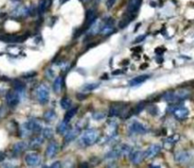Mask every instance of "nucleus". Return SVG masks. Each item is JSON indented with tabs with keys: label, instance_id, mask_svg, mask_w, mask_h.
<instances>
[{
	"label": "nucleus",
	"instance_id": "obj_1",
	"mask_svg": "<svg viewBox=\"0 0 194 168\" xmlns=\"http://www.w3.org/2000/svg\"><path fill=\"white\" fill-rule=\"evenodd\" d=\"M97 138H98V132H97V130L94 128H89L83 132L81 141L83 146H89L97 141Z\"/></svg>",
	"mask_w": 194,
	"mask_h": 168
},
{
	"label": "nucleus",
	"instance_id": "obj_2",
	"mask_svg": "<svg viewBox=\"0 0 194 168\" xmlns=\"http://www.w3.org/2000/svg\"><path fill=\"white\" fill-rule=\"evenodd\" d=\"M36 95L38 101L41 104H47L48 99H49V91L47 85L45 84H40L36 88Z\"/></svg>",
	"mask_w": 194,
	"mask_h": 168
},
{
	"label": "nucleus",
	"instance_id": "obj_3",
	"mask_svg": "<svg viewBox=\"0 0 194 168\" xmlns=\"http://www.w3.org/2000/svg\"><path fill=\"white\" fill-rule=\"evenodd\" d=\"M142 3V0H129V3L126 10V14L132 16L133 18L136 16Z\"/></svg>",
	"mask_w": 194,
	"mask_h": 168
},
{
	"label": "nucleus",
	"instance_id": "obj_4",
	"mask_svg": "<svg viewBox=\"0 0 194 168\" xmlns=\"http://www.w3.org/2000/svg\"><path fill=\"white\" fill-rule=\"evenodd\" d=\"M20 94L21 93H18L14 90L10 91L6 94V101L10 107H15L20 102Z\"/></svg>",
	"mask_w": 194,
	"mask_h": 168
},
{
	"label": "nucleus",
	"instance_id": "obj_5",
	"mask_svg": "<svg viewBox=\"0 0 194 168\" xmlns=\"http://www.w3.org/2000/svg\"><path fill=\"white\" fill-rule=\"evenodd\" d=\"M129 130L132 133H136V134H144L147 132L146 127L143 124L139 123L138 121H133L129 125Z\"/></svg>",
	"mask_w": 194,
	"mask_h": 168
},
{
	"label": "nucleus",
	"instance_id": "obj_6",
	"mask_svg": "<svg viewBox=\"0 0 194 168\" xmlns=\"http://www.w3.org/2000/svg\"><path fill=\"white\" fill-rule=\"evenodd\" d=\"M188 114H189L188 109L184 107V106H179V107H174L173 108V115L178 120L186 119L188 116Z\"/></svg>",
	"mask_w": 194,
	"mask_h": 168
},
{
	"label": "nucleus",
	"instance_id": "obj_7",
	"mask_svg": "<svg viewBox=\"0 0 194 168\" xmlns=\"http://www.w3.org/2000/svg\"><path fill=\"white\" fill-rule=\"evenodd\" d=\"M25 161L28 166H37L41 161V158L37 153H27L25 156Z\"/></svg>",
	"mask_w": 194,
	"mask_h": 168
},
{
	"label": "nucleus",
	"instance_id": "obj_8",
	"mask_svg": "<svg viewBox=\"0 0 194 168\" xmlns=\"http://www.w3.org/2000/svg\"><path fill=\"white\" fill-rule=\"evenodd\" d=\"M174 159L179 163H187L192 160V154L188 151H179L175 154Z\"/></svg>",
	"mask_w": 194,
	"mask_h": 168
},
{
	"label": "nucleus",
	"instance_id": "obj_9",
	"mask_svg": "<svg viewBox=\"0 0 194 168\" xmlns=\"http://www.w3.org/2000/svg\"><path fill=\"white\" fill-rule=\"evenodd\" d=\"M97 19V14L96 12L94 10H88L86 12V15H85V21L83 24V28L86 29L88 27H90L96 21Z\"/></svg>",
	"mask_w": 194,
	"mask_h": 168
},
{
	"label": "nucleus",
	"instance_id": "obj_10",
	"mask_svg": "<svg viewBox=\"0 0 194 168\" xmlns=\"http://www.w3.org/2000/svg\"><path fill=\"white\" fill-rule=\"evenodd\" d=\"M190 94V92L187 89H181L177 91H173V102L182 101L187 99Z\"/></svg>",
	"mask_w": 194,
	"mask_h": 168
},
{
	"label": "nucleus",
	"instance_id": "obj_11",
	"mask_svg": "<svg viewBox=\"0 0 194 168\" xmlns=\"http://www.w3.org/2000/svg\"><path fill=\"white\" fill-rule=\"evenodd\" d=\"M161 150V146L159 145H152L148 147V149L144 152V157L145 159H152L155 157Z\"/></svg>",
	"mask_w": 194,
	"mask_h": 168
},
{
	"label": "nucleus",
	"instance_id": "obj_12",
	"mask_svg": "<svg viewBox=\"0 0 194 168\" xmlns=\"http://www.w3.org/2000/svg\"><path fill=\"white\" fill-rule=\"evenodd\" d=\"M124 107L125 105L123 104H114L111 106L110 111H109V116L110 117H115L118 116L121 113L124 112Z\"/></svg>",
	"mask_w": 194,
	"mask_h": 168
},
{
	"label": "nucleus",
	"instance_id": "obj_13",
	"mask_svg": "<svg viewBox=\"0 0 194 168\" xmlns=\"http://www.w3.org/2000/svg\"><path fill=\"white\" fill-rule=\"evenodd\" d=\"M58 150H59V146H58V145L55 143V142H50L49 144H48V146H47V150H46V156L47 157V158H53V157H55V155L57 154V152H58Z\"/></svg>",
	"mask_w": 194,
	"mask_h": 168
},
{
	"label": "nucleus",
	"instance_id": "obj_14",
	"mask_svg": "<svg viewBox=\"0 0 194 168\" xmlns=\"http://www.w3.org/2000/svg\"><path fill=\"white\" fill-rule=\"evenodd\" d=\"M81 132V129L79 127H75L73 129H70L67 132V135L64 137V142L66 143H70L71 141H73L74 139H76L78 137V135Z\"/></svg>",
	"mask_w": 194,
	"mask_h": 168
},
{
	"label": "nucleus",
	"instance_id": "obj_15",
	"mask_svg": "<svg viewBox=\"0 0 194 168\" xmlns=\"http://www.w3.org/2000/svg\"><path fill=\"white\" fill-rule=\"evenodd\" d=\"M143 159H145L144 157V152L142 151H135L134 153H130V160H131V162L133 164H139Z\"/></svg>",
	"mask_w": 194,
	"mask_h": 168
},
{
	"label": "nucleus",
	"instance_id": "obj_16",
	"mask_svg": "<svg viewBox=\"0 0 194 168\" xmlns=\"http://www.w3.org/2000/svg\"><path fill=\"white\" fill-rule=\"evenodd\" d=\"M27 147H28V144H27V143L23 142V141H22V142H18V143H16V144L13 146V147H12V152H13V154L18 155V154L22 153L23 151H25Z\"/></svg>",
	"mask_w": 194,
	"mask_h": 168
},
{
	"label": "nucleus",
	"instance_id": "obj_17",
	"mask_svg": "<svg viewBox=\"0 0 194 168\" xmlns=\"http://www.w3.org/2000/svg\"><path fill=\"white\" fill-rule=\"evenodd\" d=\"M149 78H150V76H148V75H141V76L136 77V78H134L133 79H131V81H130V85H131V86H137V85H139V84L145 82Z\"/></svg>",
	"mask_w": 194,
	"mask_h": 168
},
{
	"label": "nucleus",
	"instance_id": "obj_18",
	"mask_svg": "<svg viewBox=\"0 0 194 168\" xmlns=\"http://www.w3.org/2000/svg\"><path fill=\"white\" fill-rule=\"evenodd\" d=\"M62 85H63V78L62 77H57L56 79L54 80V83H53V91L57 94L60 93L62 91Z\"/></svg>",
	"mask_w": 194,
	"mask_h": 168
},
{
	"label": "nucleus",
	"instance_id": "obj_19",
	"mask_svg": "<svg viewBox=\"0 0 194 168\" xmlns=\"http://www.w3.org/2000/svg\"><path fill=\"white\" fill-rule=\"evenodd\" d=\"M43 143H44V137L43 136L42 137H35L29 142L28 146L35 149V148H38L39 146H41Z\"/></svg>",
	"mask_w": 194,
	"mask_h": 168
},
{
	"label": "nucleus",
	"instance_id": "obj_20",
	"mask_svg": "<svg viewBox=\"0 0 194 168\" xmlns=\"http://www.w3.org/2000/svg\"><path fill=\"white\" fill-rule=\"evenodd\" d=\"M60 104H61V107L63 110H68V109H70V107L72 105V101H71L70 98H68V97L66 96V97H62L61 99Z\"/></svg>",
	"mask_w": 194,
	"mask_h": 168
},
{
	"label": "nucleus",
	"instance_id": "obj_21",
	"mask_svg": "<svg viewBox=\"0 0 194 168\" xmlns=\"http://www.w3.org/2000/svg\"><path fill=\"white\" fill-rule=\"evenodd\" d=\"M78 109H79L78 107H75V108H72V109H68V111L67 112V113L64 114V121L69 122L71 120V118L77 113Z\"/></svg>",
	"mask_w": 194,
	"mask_h": 168
},
{
	"label": "nucleus",
	"instance_id": "obj_22",
	"mask_svg": "<svg viewBox=\"0 0 194 168\" xmlns=\"http://www.w3.org/2000/svg\"><path fill=\"white\" fill-rule=\"evenodd\" d=\"M12 86L14 88V90L18 93H23L24 90H25V84L21 81V80H18V79H15L13 80L12 82Z\"/></svg>",
	"mask_w": 194,
	"mask_h": 168
},
{
	"label": "nucleus",
	"instance_id": "obj_23",
	"mask_svg": "<svg viewBox=\"0 0 194 168\" xmlns=\"http://www.w3.org/2000/svg\"><path fill=\"white\" fill-rule=\"evenodd\" d=\"M67 130H68V122H67V121H62L59 126H58V127H57V131H58V133H60V134H64V133H67Z\"/></svg>",
	"mask_w": 194,
	"mask_h": 168
},
{
	"label": "nucleus",
	"instance_id": "obj_24",
	"mask_svg": "<svg viewBox=\"0 0 194 168\" xmlns=\"http://www.w3.org/2000/svg\"><path fill=\"white\" fill-rule=\"evenodd\" d=\"M99 86H100V83H87L82 86V91L90 92V91H93L97 88H99Z\"/></svg>",
	"mask_w": 194,
	"mask_h": 168
},
{
	"label": "nucleus",
	"instance_id": "obj_25",
	"mask_svg": "<svg viewBox=\"0 0 194 168\" xmlns=\"http://www.w3.org/2000/svg\"><path fill=\"white\" fill-rule=\"evenodd\" d=\"M42 136L46 139H51L53 136V130L52 128L49 127H46L44 129H42Z\"/></svg>",
	"mask_w": 194,
	"mask_h": 168
},
{
	"label": "nucleus",
	"instance_id": "obj_26",
	"mask_svg": "<svg viewBox=\"0 0 194 168\" xmlns=\"http://www.w3.org/2000/svg\"><path fill=\"white\" fill-rule=\"evenodd\" d=\"M44 118L47 121H52L56 118V113L53 110H49V111H47L45 113H44Z\"/></svg>",
	"mask_w": 194,
	"mask_h": 168
},
{
	"label": "nucleus",
	"instance_id": "obj_27",
	"mask_svg": "<svg viewBox=\"0 0 194 168\" xmlns=\"http://www.w3.org/2000/svg\"><path fill=\"white\" fill-rule=\"evenodd\" d=\"M47 7H48L47 0H41L40 4H39V12H40V13H44Z\"/></svg>",
	"mask_w": 194,
	"mask_h": 168
},
{
	"label": "nucleus",
	"instance_id": "obj_28",
	"mask_svg": "<svg viewBox=\"0 0 194 168\" xmlns=\"http://www.w3.org/2000/svg\"><path fill=\"white\" fill-rule=\"evenodd\" d=\"M178 139H179V136L174 135V136H172V137L168 138L165 143H166V145H169V146H172V145H174L178 141Z\"/></svg>",
	"mask_w": 194,
	"mask_h": 168
},
{
	"label": "nucleus",
	"instance_id": "obj_29",
	"mask_svg": "<svg viewBox=\"0 0 194 168\" xmlns=\"http://www.w3.org/2000/svg\"><path fill=\"white\" fill-rule=\"evenodd\" d=\"M92 117L95 119V120H102L105 117V113H100V112H97V113H94L92 114Z\"/></svg>",
	"mask_w": 194,
	"mask_h": 168
},
{
	"label": "nucleus",
	"instance_id": "obj_30",
	"mask_svg": "<svg viewBox=\"0 0 194 168\" xmlns=\"http://www.w3.org/2000/svg\"><path fill=\"white\" fill-rule=\"evenodd\" d=\"M144 107H145V102H139V103L137 105V107H136V109H135L134 113H136V114L139 113H140V112L144 109Z\"/></svg>",
	"mask_w": 194,
	"mask_h": 168
},
{
	"label": "nucleus",
	"instance_id": "obj_31",
	"mask_svg": "<svg viewBox=\"0 0 194 168\" xmlns=\"http://www.w3.org/2000/svg\"><path fill=\"white\" fill-rule=\"evenodd\" d=\"M116 1L117 0H107V2H106V6H107V9H111L114 5H115V3H116Z\"/></svg>",
	"mask_w": 194,
	"mask_h": 168
},
{
	"label": "nucleus",
	"instance_id": "obj_32",
	"mask_svg": "<svg viewBox=\"0 0 194 168\" xmlns=\"http://www.w3.org/2000/svg\"><path fill=\"white\" fill-rule=\"evenodd\" d=\"M76 97L80 100V101H82V100H84L87 96L85 94H77Z\"/></svg>",
	"mask_w": 194,
	"mask_h": 168
},
{
	"label": "nucleus",
	"instance_id": "obj_33",
	"mask_svg": "<svg viewBox=\"0 0 194 168\" xmlns=\"http://www.w3.org/2000/svg\"><path fill=\"white\" fill-rule=\"evenodd\" d=\"M145 37H146V35H143V36H139L138 38H137L136 39V41L134 42L135 44H137V43H140L141 41H143L144 39H145Z\"/></svg>",
	"mask_w": 194,
	"mask_h": 168
},
{
	"label": "nucleus",
	"instance_id": "obj_34",
	"mask_svg": "<svg viewBox=\"0 0 194 168\" xmlns=\"http://www.w3.org/2000/svg\"><path fill=\"white\" fill-rule=\"evenodd\" d=\"M5 158H6L5 153H4V152H2V151H0V162H1L2 161H4V160H5Z\"/></svg>",
	"mask_w": 194,
	"mask_h": 168
},
{
	"label": "nucleus",
	"instance_id": "obj_35",
	"mask_svg": "<svg viewBox=\"0 0 194 168\" xmlns=\"http://www.w3.org/2000/svg\"><path fill=\"white\" fill-rule=\"evenodd\" d=\"M61 166V162L60 161H55L53 164H51V167H60Z\"/></svg>",
	"mask_w": 194,
	"mask_h": 168
},
{
	"label": "nucleus",
	"instance_id": "obj_36",
	"mask_svg": "<svg viewBox=\"0 0 194 168\" xmlns=\"http://www.w3.org/2000/svg\"><path fill=\"white\" fill-rule=\"evenodd\" d=\"M121 73H122L121 70H116V71L113 72V75H118V74H121Z\"/></svg>",
	"mask_w": 194,
	"mask_h": 168
},
{
	"label": "nucleus",
	"instance_id": "obj_37",
	"mask_svg": "<svg viewBox=\"0 0 194 168\" xmlns=\"http://www.w3.org/2000/svg\"><path fill=\"white\" fill-rule=\"evenodd\" d=\"M67 1H68V0H60V3L62 5V4H64L66 2H67Z\"/></svg>",
	"mask_w": 194,
	"mask_h": 168
},
{
	"label": "nucleus",
	"instance_id": "obj_38",
	"mask_svg": "<svg viewBox=\"0 0 194 168\" xmlns=\"http://www.w3.org/2000/svg\"><path fill=\"white\" fill-rule=\"evenodd\" d=\"M82 2H85V1H87V0H82Z\"/></svg>",
	"mask_w": 194,
	"mask_h": 168
}]
</instances>
